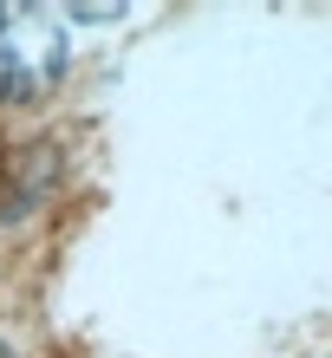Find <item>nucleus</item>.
Segmentation results:
<instances>
[{
  "label": "nucleus",
  "mask_w": 332,
  "mask_h": 358,
  "mask_svg": "<svg viewBox=\"0 0 332 358\" xmlns=\"http://www.w3.org/2000/svg\"><path fill=\"white\" fill-rule=\"evenodd\" d=\"M0 358H13V352H7V345H0Z\"/></svg>",
  "instance_id": "2"
},
{
  "label": "nucleus",
  "mask_w": 332,
  "mask_h": 358,
  "mask_svg": "<svg viewBox=\"0 0 332 358\" xmlns=\"http://www.w3.org/2000/svg\"><path fill=\"white\" fill-rule=\"evenodd\" d=\"M72 39L46 7H0V104H39L66 85Z\"/></svg>",
  "instance_id": "1"
}]
</instances>
